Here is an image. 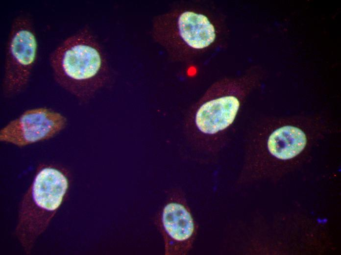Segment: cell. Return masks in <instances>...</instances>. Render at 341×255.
<instances>
[{
  "mask_svg": "<svg viewBox=\"0 0 341 255\" xmlns=\"http://www.w3.org/2000/svg\"><path fill=\"white\" fill-rule=\"evenodd\" d=\"M49 62L56 82L81 101L91 98L108 77L103 52L87 30L63 41L51 53Z\"/></svg>",
  "mask_w": 341,
  "mask_h": 255,
  "instance_id": "1",
  "label": "cell"
},
{
  "mask_svg": "<svg viewBox=\"0 0 341 255\" xmlns=\"http://www.w3.org/2000/svg\"><path fill=\"white\" fill-rule=\"evenodd\" d=\"M69 186L65 170L52 165L40 167L20 206L16 235L26 253L47 229L62 204Z\"/></svg>",
  "mask_w": 341,
  "mask_h": 255,
  "instance_id": "2",
  "label": "cell"
},
{
  "mask_svg": "<svg viewBox=\"0 0 341 255\" xmlns=\"http://www.w3.org/2000/svg\"><path fill=\"white\" fill-rule=\"evenodd\" d=\"M37 42L30 19L20 15L12 23L9 35L2 83L6 97L16 95L27 86L35 64Z\"/></svg>",
  "mask_w": 341,
  "mask_h": 255,
  "instance_id": "3",
  "label": "cell"
},
{
  "mask_svg": "<svg viewBox=\"0 0 341 255\" xmlns=\"http://www.w3.org/2000/svg\"><path fill=\"white\" fill-rule=\"evenodd\" d=\"M234 91L226 85L213 86L197 104L191 121L199 141L212 142L220 138L233 124L240 106Z\"/></svg>",
  "mask_w": 341,
  "mask_h": 255,
  "instance_id": "4",
  "label": "cell"
},
{
  "mask_svg": "<svg viewBox=\"0 0 341 255\" xmlns=\"http://www.w3.org/2000/svg\"><path fill=\"white\" fill-rule=\"evenodd\" d=\"M67 118L47 107L27 110L0 130V141L23 147L51 139L65 128Z\"/></svg>",
  "mask_w": 341,
  "mask_h": 255,
  "instance_id": "5",
  "label": "cell"
},
{
  "mask_svg": "<svg viewBox=\"0 0 341 255\" xmlns=\"http://www.w3.org/2000/svg\"><path fill=\"white\" fill-rule=\"evenodd\" d=\"M171 198L158 216L156 223L164 238L165 255H185L193 245L196 225L181 198Z\"/></svg>",
  "mask_w": 341,
  "mask_h": 255,
  "instance_id": "6",
  "label": "cell"
},
{
  "mask_svg": "<svg viewBox=\"0 0 341 255\" xmlns=\"http://www.w3.org/2000/svg\"><path fill=\"white\" fill-rule=\"evenodd\" d=\"M173 25L176 38L188 49L198 51L206 49L216 38L214 25L207 16L199 12L181 11L177 14Z\"/></svg>",
  "mask_w": 341,
  "mask_h": 255,
  "instance_id": "7",
  "label": "cell"
}]
</instances>
